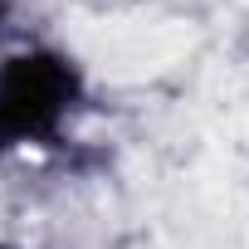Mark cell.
Listing matches in <instances>:
<instances>
[{"instance_id": "1", "label": "cell", "mask_w": 249, "mask_h": 249, "mask_svg": "<svg viewBox=\"0 0 249 249\" xmlns=\"http://www.w3.org/2000/svg\"><path fill=\"white\" fill-rule=\"evenodd\" d=\"M78 98V73L64 54H15L0 64V152L49 142Z\"/></svg>"}, {"instance_id": "2", "label": "cell", "mask_w": 249, "mask_h": 249, "mask_svg": "<svg viewBox=\"0 0 249 249\" xmlns=\"http://www.w3.org/2000/svg\"><path fill=\"white\" fill-rule=\"evenodd\" d=\"M5 5H10V0H0V20H5Z\"/></svg>"}]
</instances>
